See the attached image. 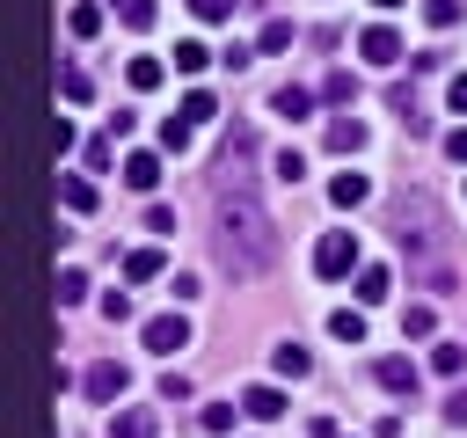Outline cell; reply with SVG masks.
<instances>
[{
  "mask_svg": "<svg viewBox=\"0 0 467 438\" xmlns=\"http://www.w3.org/2000/svg\"><path fill=\"white\" fill-rule=\"evenodd\" d=\"M161 402H190V380L182 372H161Z\"/></svg>",
  "mask_w": 467,
  "mask_h": 438,
  "instance_id": "d590c367",
  "label": "cell"
},
{
  "mask_svg": "<svg viewBox=\"0 0 467 438\" xmlns=\"http://www.w3.org/2000/svg\"><path fill=\"white\" fill-rule=\"evenodd\" d=\"M394 234H401V248H431L438 241V204L423 190H401L394 197Z\"/></svg>",
  "mask_w": 467,
  "mask_h": 438,
  "instance_id": "7a4b0ae2",
  "label": "cell"
},
{
  "mask_svg": "<svg viewBox=\"0 0 467 438\" xmlns=\"http://www.w3.org/2000/svg\"><path fill=\"white\" fill-rule=\"evenodd\" d=\"M204 66H212V51H204L197 36H182V44H175V73H204Z\"/></svg>",
  "mask_w": 467,
  "mask_h": 438,
  "instance_id": "ffe728a7",
  "label": "cell"
},
{
  "mask_svg": "<svg viewBox=\"0 0 467 438\" xmlns=\"http://www.w3.org/2000/svg\"><path fill=\"white\" fill-rule=\"evenodd\" d=\"M190 15H197V22H226V15H234V0H190Z\"/></svg>",
  "mask_w": 467,
  "mask_h": 438,
  "instance_id": "1f68e13d",
  "label": "cell"
},
{
  "mask_svg": "<svg viewBox=\"0 0 467 438\" xmlns=\"http://www.w3.org/2000/svg\"><path fill=\"white\" fill-rule=\"evenodd\" d=\"M372 380H379L387 394H416V365H409V358H379V365H372Z\"/></svg>",
  "mask_w": 467,
  "mask_h": 438,
  "instance_id": "9c48e42d",
  "label": "cell"
},
{
  "mask_svg": "<svg viewBox=\"0 0 467 438\" xmlns=\"http://www.w3.org/2000/svg\"><path fill=\"white\" fill-rule=\"evenodd\" d=\"M124 182L131 190H153L161 182V153H124Z\"/></svg>",
  "mask_w": 467,
  "mask_h": 438,
  "instance_id": "5bb4252c",
  "label": "cell"
},
{
  "mask_svg": "<svg viewBox=\"0 0 467 438\" xmlns=\"http://www.w3.org/2000/svg\"><path fill=\"white\" fill-rule=\"evenodd\" d=\"M124 277H131V285H153V277H161V248H131V256H124Z\"/></svg>",
  "mask_w": 467,
  "mask_h": 438,
  "instance_id": "e0dca14e",
  "label": "cell"
},
{
  "mask_svg": "<svg viewBox=\"0 0 467 438\" xmlns=\"http://www.w3.org/2000/svg\"><path fill=\"white\" fill-rule=\"evenodd\" d=\"M314 270L321 277H350L358 270V234H321L314 241Z\"/></svg>",
  "mask_w": 467,
  "mask_h": 438,
  "instance_id": "3957f363",
  "label": "cell"
},
{
  "mask_svg": "<svg viewBox=\"0 0 467 438\" xmlns=\"http://www.w3.org/2000/svg\"><path fill=\"white\" fill-rule=\"evenodd\" d=\"M117 15H124V29H153L161 7H153V0H117Z\"/></svg>",
  "mask_w": 467,
  "mask_h": 438,
  "instance_id": "d4e9b609",
  "label": "cell"
},
{
  "mask_svg": "<svg viewBox=\"0 0 467 438\" xmlns=\"http://www.w3.org/2000/svg\"><path fill=\"white\" fill-rule=\"evenodd\" d=\"M66 29H73V36H95V29H102V7H95V0H73Z\"/></svg>",
  "mask_w": 467,
  "mask_h": 438,
  "instance_id": "d6986e66",
  "label": "cell"
},
{
  "mask_svg": "<svg viewBox=\"0 0 467 438\" xmlns=\"http://www.w3.org/2000/svg\"><path fill=\"white\" fill-rule=\"evenodd\" d=\"M387 292H394V277H387L379 263H358V299H365V307H379Z\"/></svg>",
  "mask_w": 467,
  "mask_h": 438,
  "instance_id": "2e32d148",
  "label": "cell"
},
{
  "mask_svg": "<svg viewBox=\"0 0 467 438\" xmlns=\"http://www.w3.org/2000/svg\"><path fill=\"white\" fill-rule=\"evenodd\" d=\"M102 314L109 321H131V292H102Z\"/></svg>",
  "mask_w": 467,
  "mask_h": 438,
  "instance_id": "e575fe53",
  "label": "cell"
},
{
  "mask_svg": "<svg viewBox=\"0 0 467 438\" xmlns=\"http://www.w3.org/2000/svg\"><path fill=\"white\" fill-rule=\"evenodd\" d=\"M139 336H146V350H182V343H190V321H182V314H153Z\"/></svg>",
  "mask_w": 467,
  "mask_h": 438,
  "instance_id": "277c9868",
  "label": "cell"
},
{
  "mask_svg": "<svg viewBox=\"0 0 467 438\" xmlns=\"http://www.w3.org/2000/svg\"><path fill=\"white\" fill-rule=\"evenodd\" d=\"M204 431H212V438H226V431H234V402H219V409H204Z\"/></svg>",
  "mask_w": 467,
  "mask_h": 438,
  "instance_id": "4dcf8cb0",
  "label": "cell"
},
{
  "mask_svg": "<svg viewBox=\"0 0 467 438\" xmlns=\"http://www.w3.org/2000/svg\"><path fill=\"white\" fill-rule=\"evenodd\" d=\"M175 117H190V124H212V95H204V88H190V95H182V110H175Z\"/></svg>",
  "mask_w": 467,
  "mask_h": 438,
  "instance_id": "484cf974",
  "label": "cell"
},
{
  "mask_svg": "<svg viewBox=\"0 0 467 438\" xmlns=\"http://www.w3.org/2000/svg\"><path fill=\"white\" fill-rule=\"evenodd\" d=\"M190 131H197L190 117H168V124H161V146H168V153H182V146H190Z\"/></svg>",
  "mask_w": 467,
  "mask_h": 438,
  "instance_id": "4316f807",
  "label": "cell"
},
{
  "mask_svg": "<svg viewBox=\"0 0 467 438\" xmlns=\"http://www.w3.org/2000/svg\"><path fill=\"white\" fill-rule=\"evenodd\" d=\"M80 387H88V394H95V402H117V394H124V387H131V372H124V365H117V358H102V365H88V380H80Z\"/></svg>",
  "mask_w": 467,
  "mask_h": 438,
  "instance_id": "5b68a950",
  "label": "cell"
},
{
  "mask_svg": "<svg viewBox=\"0 0 467 438\" xmlns=\"http://www.w3.org/2000/svg\"><path fill=\"white\" fill-rule=\"evenodd\" d=\"M431 365H438V372H460V365H467V350H460V343H438V350H431Z\"/></svg>",
  "mask_w": 467,
  "mask_h": 438,
  "instance_id": "f546056e",
  "label": "cell"
},
{
  "mask_svg": "<svg viewBox=\"0 0 467 438\" xmlns=\"http://www.w3.org/2000/svg\"><path fill=\"white\" fill-rule=\"evenodd\" d=\"M372 7H409V0H372Z\"/></svg>",
  "mask_w": 467,
  "mask_h": 438,
  "instance_id": "ab89813d",
  "label": "cell"
},
{
  "mask_svg": "<svg viewBox=\"0 0 467 438\" xmlns=\"http://www.w3.org/2000/svg\"><path fill=\"white\" fill-rule=\"evenodd\" d=\"M270 168H277V182H299V175H306V161H299V146H277V161H270Z\"/></svg>",
  "mask_w": 467,
  "mask_h": 438,
  "instance_id": "83f0119b",
  "label": "cell"
},
{
  "mask_svg": "<svg viewBox=\"0 0 467 438\" xmlns=\"http://www.w3.org/2000/svg\"><path fill=\"white\" fill-rule=\"evenodd\" d=\"M58 204H66L73 219H88V212H95V182H88V175H58Z\"/></svg>",
  "mask_w": 467,
  "mask_h": 438,
  "instance_id": "ba28073f",
  "label": "cell"
},
{
  "mask_svg": "<svg viewBox=\"0 0 467 438\" xmlns=\"http://www.w3.org/2000/svg\"><path fill=\"white\" fill-rule=\"evenodd\" d=\"M109 438H161V416L153 409H117L109 416Z\"/></svg>",
  "mask_w": 467,
  "mask_h": 438,
  "instance_id": "52a82bcc",
  "label": "cell"
},
{
  "mask_svg": "<svg viewBox=\"0 0 467 438\" xmlns=\"http://www.w3.org/2000/svg\"><path fill=\"white\" fill-rule=\"evenodd\" d=\"M58 95H66V102H88V95H95V80H88L80 66H66V73H58Z\"/></svg>",
  "mask_w": 467,
  "mask_h": 438,
  "instance_id": "603a6c76",
  "label": "cell"
},
{
  "mask_svg": "<svg viewBox=\"0 0 467 438\" xmlns=\"http://www.w3.org/2000/svg\"><path fill=\"white\" fill-rule=\"evenodd\" d=\"M328 197H336V204H343V212H350V204H365V197H372V182H365V175H358V168H343V175H336V182H328Z\"/></svg>",
  "mask_w": 467,
  "mask_h": 438,
  "instance_id": "9a60e30c",
  "label": "cell"
},
{
  "mask_svg": "<svg viewBox=\"0 0 467 438\" xmlns=\"http://www.w3.org/2000/svg\"><path fill=\"white\" fill-rule=\"evenodd\" d=\"M328 336H336V343H365V314H358V307H336V314H328Z\"/></svg>",
  "mask_w": 467,
  "mask_h": 438,
  "instance_id": "ac0fdd59",
  "label": "cell"
},
{
  "mask_svg": "<svg viewBox=\"0 0 467 438\" xmlns=\"http://www.w3.org/2000/svg\"><path fill=\"white\" fill-rule=\"evenodd\" d=\"M358 51H365V58H372V66H401V36H394V29H387V22H372V29H365V36H358Z\"/></svg>",
  "mask_w": 467,
  "mask_h": 438,
  "instance_id": "8992f818",
  "label": "cell"
},
{
  "mask_svg": "<svg viewBox=\"0 0 467 438\" xmlns=\"http://www.w3.org/2000/svg\"><path fill=\"white\" fill-rule=\"evenodd\" d=\"M270 372H277V380H306V372H314V358H306L299 343H277V350H270Z\"/></svg>",
  "mask_w": 467,
  "mask_h": 438,
  "instance_id": "7c38bea8",
  "label": "cell"
},
{
  "mask_svg": "<svg viewBox=\"0 0 467 438\" xmlns=\"http://www.w3.org/2000/svg\"><path fill=\"white\" fill-rule=\"evenodd\" d=\"M365 146V117H328V153H358Z\"/></svg>",
  "mask_w": 467,
  "mask_h": 438,
  "instance_id": "8fae6325",
  "label": "cell"
},
{
  "mask_svg": "<svg viewBox=\"0 0 467 438\" xmlns=\"http://www.w3.org/2000/svg\"><path fill=\"white\" fill-rule=\"evenodd\" d=\"M431 328H438V314H431L423 299H416V307H401V336H431Z\"/></svg>",
  "mask_w": 467,
  "mask_h": 438,
  "instance_id": "cb8c5ba5",
  "label": "cell"
},
{
  "mask_svg": "<svg viewBox=\"0 0 467 438\" xmlns=\"http://www.w3.org/2000/svg\"><path fill=\"white\" fill-rule=\"evenodd\" d=\"M124 73H131V88H139V95H153V88H161V80H168V66H161V58H153V51H139V58H131V66H124Z\"/></svg>",
  "mask_w": 467,
  "mask_h": 438,
  "instance_id": "4fadbf2b",
  "label": "cell"
},
{
  "mask_svg": "<svg viewBox=\"0 0 467 438\" xmlns=\"http://www.w3.org/2000/svg\"><path fill=\"white\" fill-rule=\"evenodd\" d=\"M445 153H452V161H467V124H460V131H445Z\"/></svg>",
  "mask_w": 467,
  "mask_h": 438,
  "instance_id": "f35d334b",
  "label": "cell"
},
{
  "mask_svg": "<svg viewBox=\"0 0 467 438\" xmlns=\"http://www.w3.org/2000/svg\"><path fill=\"white\" fill-rule=\"evenodd\" d=\"M423 22H431V29H452V22H460V0H423Z\"/></svg>",
  "mask_w": 467,
  "mask_h": 438,
  "instance_id": "f1b7e54d",
  "label": "cell"
},
{
  "mask_svg": "<svg viewBox=\"0 0 467 438\" xmlns=\"http://www.w3.org/2000/svg\"><path fill=\"white\" fill-rule=\"evenodd\" d=\"M80 292H88V270L80 263H58V307H73Z\"/></svg>",
  "mask_w": 467,
  "mask_h": 438,
  "instance_id": "7402d4cb",
  "label": "cell"
},
{
  "mask_svg": "<svg viewBox=\"0 0 467 438\" xmlns=\"http://www.w3.org/2000/svg\"><path fill=\"white\" fill-rule=\"evenodd\" d=\"M241 409H248L255 423H277V416H285V394H277V387L263 380V387H248V394H241Z\"/></svg>",
  "mask_w": 467,
  "mask_h": 438,
  "instance_id": "30bf717a",
  "label": "cell"
},
{
  "mask_svg": "<svg viewBox=\"0 0 467 438\" xmlns=\"http://www.w3.org/2000/svg\"><path fill=\"white\" fill-rule=\"evenodd\" d=\"M146 234H175V212L168 204H146Z\"/></svg>",
  "mask_w": 467,
  "mask_h": 438,
  "instance_id": "836d02e7",
  "label": "cell"
},
{
  "mask_svg": "<svg viewBox=\"0 0 467 438\" xmlns=\"http://www.w3.org/2000/svg\"><path fill=\"white\" fill-rule=\"evenodd\" d=\"M445 102H452V110L467 117V73H452V80H445Z\"/></svg>",
  "mask_w": 467,
  "mask_h": 438,
  "instance_id": "8d00e7d4",
  "label": "cell"
},
{
  "mask_svg": "<svg viewBox=\"0 0 467 438\" xmlns=\"http://www.w3.org/2000/svg\"><path fill=\"white\" fill-rule=\"evenodd\" d=\"M292 44V22H263V51H285Z\"/></svg>",
  "mask_w": 467,
  "mask_h": 438,
  "instance_id": "d6a6232c",
  "label": "cell"
},
{
  "mask_svg": "<svg viewBox=\"0 0 467 438\" xmlns=\"http://www.w3.org/2000/svg\"><path fill=\"white\" fill-rule=\"evenodd\" d=\"M445 416H452V423H467V387H452V402H445Z\"/></svg>",
  "mask_w": 467,
  "mask_h": 438,
  "instance_id": "74e56055",
  "label": "cell"
},
{
  "mask_svg": "<svg viewBox=\"0 0 467 438\" xmlns=\"http://www.w3.org/2000/svg\"><path fill=\"white\" fill-rule=\"evenodd\" d=\"M270 110H277V117H306V110H314V95H306V88H277V95H270Z\"/></svg>",
  "mask_w": 467,
  "mask_h": 438,
  "instance_id": "44dd1931",
  "label": "cell"
},
{
  "mask_svg": "<svg viewBox=\"0 0 467 438\" xmlns=\"http://www.w3.org/2000/svg\"><path fill=\"white\" fill-rule=\"evenodd\" d=\"M212 219H219V263H226L234 277H255V270L277 263V219L263 212V197H255L248 175L226 168V182H219V197H212Z\"/></svg>",
  "mask_w": 467,
  "mask_h": 438,
  "instance_id": "6da1fadb",
  "label": "cell"
}]
</instances>
